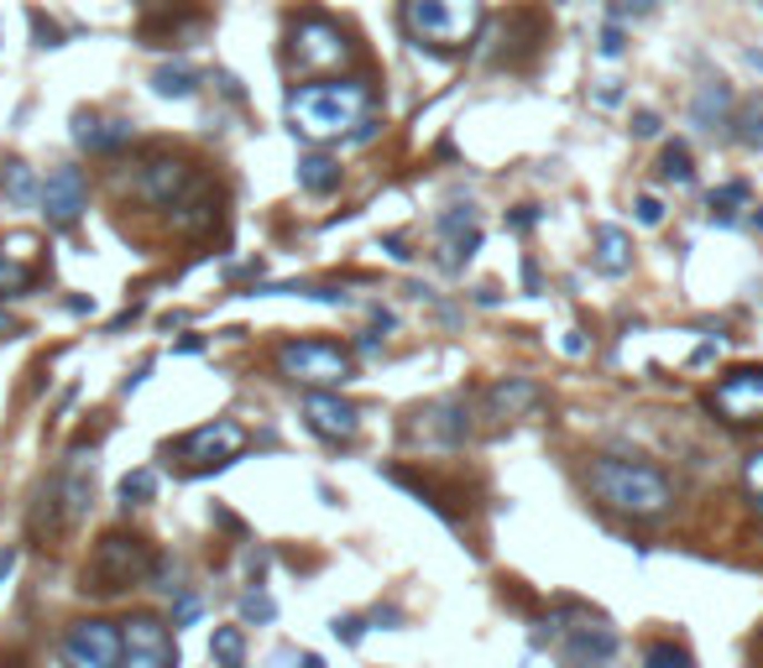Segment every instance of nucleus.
<instances>
[{
    "label": "nucleus",
    "mask_w": 763,
    "mask_h": 668,
    "mask_svg": "<svg viewBox=\"0 0 763 668\" xmlns=\"http://www.w3.org/2000/svg\"><path fill=\"white\" fill-rule=\"evenodd\" d=\"M371 110V84L366 79H330V84H298L288 94V120L298 137L309 141H335L356 137Z\"/></svg>",
    "instance_id": "obj_1"
},
{
    "label": "nucleus",
    "mask_w": 763,
    "mask_h": 668,
    "mask_svg": "<svg viewBox=\"0 0 763 668\" xmlns=\"http://www.w3.org/2000/svg\"><path fill=\"white\" fill-rule=\"evenodd\" d=\"M586 480L602 507L627 512V517H660V512H670V501H675L670 476L654 470V465H638V460H591Z\"/></svg>",
    "instance_id": "obj_2"
},
{
    "label": "nucleus",
    "mask_w": 763,
    "mask_h": 668,
    "mask_svg": "<svg viewBox=\"0 0 763 668\" xmlns=\"http://www.w3.org/2000/svg\"><path fill=\"white\" fill-rule=\"evenodd\" d=\"M137 193L152 209H168L174 225H184V230H199V225L215 220V209H209V199H205V183H199V172H194L184 157H147L137 172Z\"/></svg>",
    "instance_id": "obj_3"
},
{
    "label": "nucleus",
    "mask_w": 763,
    "mask_h": 668,
    "mask_svg": "<svg viewBox=\"0 0 763 668\" xmlns=\"http://www.w3.org/2000/svg\"><path fill=\"white\" fill-rule=\"evenodd\" d=\"M403 21L418 42L455 52L482 32V0H403Z\"/></svg>",
    "instance_id": "obj_4"
},
{
    "label": "nucleus",
    "mask_w": 763,
    "mask_h": 668,
    "mask_svg": "<svg viewBox=\"0 0 763 668\" xmlns=\"http://www.w3.org/2000/svg\"><path fill=\"white\" fill-rule=\"evenodd\" d=\"M152 569H157V559L137 532H105L100 544H95V559H89V569H85V590H95V596H121V590L147 580Z\"/></svg>",
    "instance_id": "obj_5"
},
{
    "label": "nucleus",
    "mask_w": 763,
    "mask_h": 668,
    "mask_svg": "<svg viewBox=\"0 0 763 668\" xmlns=\"http://www.w3.org/2000/svg\"><path fill=\"white\" fill-rule=\"evenodd\" d=\"M246 449V429L236 418H215V423H199L184 439L168 445V460L184 470V476H209V470H226L230 460H241Z\"/></svg>",
    "instance_id": "obj_6"
},
{
    "label": "nucleus",
    "mask_w": 763,
    "mask_h": 668,
    "mask_svg": "<svg viewBox=\"0 0 763 668\" xmlns=\"http://www.w3.org/2000/svg\"><path fill=\"white\" fill-rule=\"evenodd\" d=\"M278 371L304 387H340L356 377V356L335 340H288L278 350Z\"/></svg>",
    "instance_id": "obj_7"
},
{
    "label": "nucleus",
    "mask_w": 763,
    "mask_h": 668,
    "mask_svg": "<svg viewBox=\"0 0 763 668\" xmlns=\"http://www.w3.org/2000/svg\"><path fill=\"white\" fill-rule=\"evenodd\" d=\"M288 52H294L298 73H330L340 63H350V37L335 27L330 17H298L288 32Z\"/></svg>",
    "instance_id": "obj_8"
},
{
    "label": "nucleus",
    "mask_w": 763,
    "mask_h": 668,
    "mask_svg": "<svg viewBox=\"0 0 763 668\" xmlns=\"http://www.w3.org/2000/svg\"><path fill=\"white\" fill-rule=\"evenodd\" d=\"M121 668H178V648L168 621L157 617H131L121 621Z\"/></svg>",
    "instance_id": "obj_9"
},
{
    "label": "nucleus",
    "mask_w": 763,
    "mask_h": 668,
    "mask_svg": "<svg viewBox=\"0 0 763 668\" xmlns=\"http://www.w3.org/2000/svg\"><path fill=\"white\" fill-rule=\"evenodd\" d=\"M63 664L69 668H121V627L116 621H73L63 632Z\"/></svg>",
    "instance_id": "obj_10"
},
{
    "label": "nucleus",
    "mask_w": 763,
    "mask_h": 668,
    "mask_svg": "<svg viewBox=\"0 0 763 668\" xmlns=\"http://www.w3.org/2000/svg\"><path fill=\"white\" fill-rule=\"evenodd\" d=\"M712 412H722L727 423H763V366H743L716 381Z\"/></svg>",
    "instance_id": "obj_11"
},
{
    "label": "nucleus",
    "mask_w": 763,
    "mask_h": 668,
    "mask_svg": "<svg viewBox=\"0 0 763 668\" xmlns=\"http://www.w3.org/2000/svg\"><path fill=\"white\" fill-rule=\"evenodd\" d=\"M37 205L48 215V225H73L89 209V183L79 168H52L37 189Z\"/></svg>",
    "instance_id": "obj_12"
},
{
    "label": "nucleus",
    "mask_w": 763,
    "mask_h": 668,
    "mask_svg": "<svg viewBox=\"0 0 763 668\" xmlns=\"http://www.w3.org/2000/svg\"><path fill=\"white\" fill-rule=\"evenodd\" d=\"M408 433L414 439H424V445H466V402H455V397H439V402H424V408L414 412V423H408Z\"/></svg>",
    "instance_id": "obj_13"
},
{
    "label": "nucleus",
    "mask_w": 763,
    "mask_h": 668,
    "mask_svg": "<svg viewBox=\"0 0 763 668\" xmlns=\"http://www.w3.org/2000/svg\"><path fill=\"white\" fill-rule=\"evenodd\" d=\"M304 418H309V429L319 433V439H335V445H340V439H356V429H361V412L335 392L304 397Z\"/></svg>",
    "instance_id": "obj_14"
},
{
    "label": "nucleus",
    "mask_w": 763,
    "mask_h": 668,
    "mask_svg": "<svg viewBox=\"0 0 763 668\" xmlns=\"http://www.w3.org/2000/svg\"><path fill=\"white\" fill-rule=\"evenodd\" d=\"M37 282V240L11 236L0 240V298H17Z\"/></svg>",
    "instance_id": "obj_15"
},
{
    "label": "nucleus",
    "mask_w": 763,
    "mask_h": 668,
    "mask_svg": "<svg viewBox=\"0 0 763 668\" xmlns=\"http://www.w3.org/2000/svg\"><path fill=\"white\" fill-rule=\"evenodd\" d=\"M538 402H544V392H538L534 381H523V377H507V381H497V387H486V418H492V423L528 418Z\"/></svg>",
    "instance_id": "obj_16"
},
{
    "label": "nucleus",
    "mask_w": 763,
    "mask_h": 668,
    "mask_svg": "<svg viewBox=\"0 0 763 668\" xmlns=\"http://www.w3.org/2000/svg\"><path fill=\"white\" fill-rule=\"evenodd\" d=\"M73 141L85 147V152H121L126 141H131V120H105V116H73Z\"/></svg>",
    "instance_id": "obj_17"
},
{
    "label": "nucleus",
    "mask_w": 763,
    "mask_h": 668,
    "mask_svg": "<svg viewBox=\"0 0 763 668\" xmlns=\"http://www.w3.org/2000/svg\"><path fill=\"white\" fill-rule=\"evenodd\" d=\"M617 652V637L607 627H571V642H565V664L586 668V664H607Z\"/></svg>",
    "instance_id": "obj_18"
},
{
    "label": "nucleus",
    "mask_w": 763,
    "mask_h": 668,
    "mask_svg": "<svg viewBox=\"0 0 763 668\" xmlns=\"http://www.w3.org/2000/svg\"><path fill=\"white\" fill-rule=\"evenodd\" d=\"M627 267H633V240H627L617 225H602V230H596V272L623 277Z\"/></svg>",
    "instance_id": "obj_19"
},
{
    "label": "nucleus",
    "mask_w": 763,
    "mask_h": 668,
    "mask_svg": "<svg viewBox=\"0 0 763 668\" xmlns=\"http://www.w3.org/2000/svg\"><path fill=\"white\" fill-rule=\"evenodd\" d=\"M727 110H732V89L722 84V79H712V84H701V94H695L691 120L701 131H716V126H727Z\"/></svg>",
    "instance_id": "obj_20"
},
{
    "label": "nucleus",
    "mask_w": 763,
    "mask_h": 668,
    "mask_svg": "<svg viewBox=\"0 0 763 668\" xmlns=\"http://www.w3.org/2000/svg\"><path fill=\"white\" fill-rule=\"evenodd\" d=\"M298 189L304 193H335L340 189V162L325 152H304L298 157Z\"/></svg>",
    "instance_id": "obj_21"
},
{
    "label": "nucleus",
    "mask_w": 763,
    "mask_h": 668,
    "mask_svg": "<svg viewBox=\"0 0 763 668\" xmlns=\"http://www.w3.org/2000/svg\"><path fill=\"white\" fill-rule=\"evenodd\" d=\"M152 89L162 100H189L194 89H199V73H194L189 63H162V69L152 73Z\"/></svg>",
    "instance_id": "obj_22"
},
{
    "label": "nucleus",
    "mask_w": 763,
    "mask_h": 668,
    "mask_svg": "<svg viewBox=\"0 0 763 668\" xmlns=\"http://www.w3.org/2000/svg\"><path fill=\"white\" fill-rule=\"evenodd\" d=\"M209 652H215V664H220V668H246V637H241V627H215V637H209Z\"/></svg>",
    "instance_id": "obj_23"
},
{
    "label": "nucleus",
    "mask_w": 763,
    "mask_h": 668,
    "mask_svg": "<svg viewBox=\"0 0 763 668\" xmlns=\"http://www.w3.org/2000/svg\"><path fill=\"white\" fill-rule=\"evenodd\" d=\"M660 178H664V183H691V178H695L691 147H685V141H670V147L660 152Z\"/></svg>",
    "instance_id": "obj_24"
},
{
    "label": "nucleus",
    "mask_w": 763,
    "mask_h": 668,
    "mask_svg": "<svg viewBox=\"0 0 763 668\" xmlns=\"http://www.w3.org/2000/svg\"><path fill=\"white\" fill-rule=\"evenodd\" d=\"M0 189L11 193V199H17V205H32V199H37L32 168H27V162H6V168H0Z\"/></svg>",
    "instance_id": "obj_25"
},
{
    "label": "nucleus",
    "mask_w": 763,
    "mask_h": 668,
    "mask_svg": "<svg viewBox=\"0 0 763 668\" xmlns=\"http://www.w3.org/2000/svg\"><path fill=\"white\" fill-rule=\"evenodd\" d=\"M737 205H747V183H727V189L712 193V220L716 225H732L737 220Z\"/></svg>",
    "instance_id": "obj_26"
},
{
    "label": "nucleus",
    "mask_w": 763,
    "mask_h": 668,
    "mask_svg": "<svg viewBox=\"0 0 763 668\" xmlns=\"http://www.w3.org/2000/svg\"><path fill=\"white\" fill-rule=\"evenodd\" d=\"M737 141L743 147H763V100H747L737 110Z\"/></svg>",
    "instance_id": "obj_27"
},
{
    "label": "nucleus",
    "mask_w": 763,
    "mask_h": 668,
    "mask_svg": "<svg viewBox=\"0 0 763 668\" xmlns=\"http://www.w3.org/2000/svg\"><path fill=\"white\" fill-rule=\"evenodd\" d=\"M157 497V476L152 470H131V476L121 480V501L126 507H141V501H152Z\"/></svg>",
    "instance_id": "obj_28"
},
{
    "label": "nucleus",
    "mask_w": 763,
    "mask_h": 668,
    "mask_svg": "<svg viewBox=\"0 0 763 668\" xmlns=\"http://www.w3.org/2000/svg\"><path fill=\"white\" fill-rule=\"evenodd\" d=\"M643 668H695V658L675 642H654V648L643 652Z\"/></svg>",
    "instance_id": "obj_29"
},
{
    "label": "nucleus",
    "mask_w": 763,
    "mask_h": 668,
    "mask_svg": "<svg viewBox=\"0 0 763 668\" xmlns=\"http://www.w3.org/2000/svg\"><path fill=\"white\" fill-rule=\"evenodd\" d=\"M476 230V209L470 205H455L450 215H439V236L445 240H460V236H470Z\"/></svg>",
    "instance_id": "obj_30"
},
{
    "label": "nucleus",
    "mask_w": 763,
    "mask_h": 668,
    "mask_svg": "<svg viewBox=\"0 0 763 668\" xmlns=\"http://www.w3.org/2000/svg\"><path fill=\"white\" fill-rule=\"evenodd\" d=\"M241 617L246 621H272V617H278V606H272V596H267V590H246V596H241Z\"/></svg>",
    "instance_id": "obj_31"
},
{
    "label": "nucleus",
    "mask_w": 763,
    "mask_h": 668,
    "mask_svg": "<svg viewBox=\"0 0 763 668\" xmlns=\"http://www.w3.org/2000/svg\"><path fill=\"white\" fill-rule=\"evenodd\" d=\"M743 486H747V497H753V507L763 512V449H753L743 460Z\"/></svg>",
    "instance_id": "obj_32"
},
{
    "label": "nucleus",
    "mask_w": 763,
    "mask_h": 668,
    "mask_svg": "<svg viewBox=\"0 0 763 668\" xmlns=\"http://www.w3.org/2000/svg\"><path fill=\"white\" fill-rule=\"evenodd\" d=\"M476 246H482V230H470V236H460V240H445V267H466V261L476 257Z\"/></svg>",
    "instance_id": "obj_33"
},
{
    "label": "nucleus",
    "mask_w": 763,
    "mask_h": 668,
    "mask_svg": "<svg viewBox=\"0 0 763 668\" xmlns=\"http://www.w3.org/2000/svg\"><path fill=\"white\" fill-rule=\"evenodd\" d=\"M596 48H602V58H623V48H627L623 27H617V21H607V27H602V42H596Z\"/></svg>",
    "instance_id": "obj_34"
},
{
    "label": "nucleus",
    "mask_w": 763,
    "mask_h": 668,
    "mask_svg": "<svg viewBox=\"0 0 763 668\" xmlns=\"http://www.w3.org/2000/svg\"><path fill=\"white\" fill-rule=\"evenodd\" d=\"M330 632L340 637V642H361V637H366V617H335Z\"/></svg>",
    "instance_id": "obj_35"
},
{
    "label": "nucleus",
    "mask_w": 763,
    "mask_h": 668,
    "mask_svg": "<svg viewBox=\"0 0 763 668\" xmlns=\"http://www.w3.org/2000/svg\"><path fill=\"white\" fill-rule=\"evenodd\" d=\"M638 225H664V205L660 199H654V193H638Z\"/></svg>",
    "instance_id": "obj_36"
},
{
    "label": "nucleus",
    "mask_w": 763,
    "mask_h": 668,
    "mask_svg": "<svg viewBox=\"0 0 763 668\" xmlns=\"http://www.w3.org/2000/svg\"><path fill=\"white\" fill-rule=\"evenodd\" d=\"M32 32H37V48H58V42H63V32H58L52 21H42V17H32Z\"/></svg>",
    "instance_id": "obj_37"
},
{
    "label": "nucleus",
    "mask_w": 763,
    "mask_h": 668,
    "mask_svg": "<svg viewBox=\"0 0 763 668\" xmlns=\"http://www.w3.org/2000/svg\"><path fill=\"white\" fill-rule=\"evenodd\" d=\"M194 617H199V600H194V590H184V596H178V611H174V621H178V627H189Z\"/></svg>",
    "instance_id": "obj_38"
},
{
    "label": "nucleus",
    "mask_w": 763,
    "mask_h": 668,
    "mask_svg": "<svg viewBox=\"0 0 763 668\" xmlns=\"http://www.w3.org/2000/svg\"><path fill=\"white\" fill-rule=\"evenodd\" d=\"M633 137H660V116H654V110H638V116H633Z\"/></svg>",
    "instance_id": "obj_39"
},
{
    "label": "nucleus",
    "mask_w": 763,
    "mask_h": 668,
    "mask_svg": "<svg viewBox=\"0 0 763 668\" xmlns=\"http://www.w3.org/2000/svg\"><path fill=\"white\" fill-rule=\"evenodd\" d=\"M559 350H565V356H586V335H581V329H571V335L559 340Z\"/></svg>",
    "instance_id": "obj_40"
},
{
    "label": "nucleus",
    "mask_w": 763,
    "mask_h": 668,
    "mask_svg": "<svg viewBox=\"0 0 763 668\" xmlns=\"http://www.w3.org/2000/svg\"><path fill=\"white\" fill-rule=\"evenodd\" d=\"M596 100H602V104H617V100H623V89H617V79H602V89H596Z\"/></svg>",
    "instance_id": "obj_41"
},
{
    "label": "nucleus",
    "mask_w": 763,
    "mask_h": 668,
    "mask_svg": "<svg viewBox=\"0 0 763 668\" xmlns=\"http://www.w3.org/2000/svg\"><path fill=\"white\" fill-rule=\"evenodd\" d=\"M382 246H387V257H398V261H408V257H414V251L403 246V236H387V240H382Z\"/></svg>",
    "instance_id": "obj_42"
},
{
    "label": "nucleus",
    "mask_w": 763,
    "mask_h": 668,
    "mask_svg": "<svg viewBox=\"0 0 763 668\" xmlns=\"http://www.w3.org/2000/svg\"><path fill=\"white\" fill-rule=\"evenodd\" d=\"M371 621H377V627H398V611H393V606H377V611H371Z\"/></svg>",
    "instance_id": "obj_43"
},
{
    "label": "nucleus",
    "mask_w": 763,
    "mask_h": 668,
    "mask_svg": "<svg viewBox=\"0 0 763 668\" xmlns=\"http://www.w3.org/2000/svg\"><path fill=\"white\" fill-rule=\"evenodd\" d=\"M17 569V549H0V585H6V575Z\"/></svg>",
    "instance_id": "obj_44"
},
{
    "label": "nucleus",
    "mask_w": 763,
    "mask_h": 668,
    "mask_svg": "<svg viewBox=\"0 0 763 668\" xmlns=\"http://www.w3.org/2000/svg\"><path fill=\"white\" fill-rule=\"evenodd\" d=\"M377 329H366V335H361V340H356V350H361V356H371V350H377Z\"/></svg>",
    "instance_id": "obj_45"
},
{
    "label": "nucleus",
    "mask_w": 763,
    "mask_h": 668,
    "mask_svg": "<svg viewBox=\"0 0 763 668\" xmlns=\"http://www.w3.org/2000/svg\"><path fill=\"white\" fill-rule=\"evenodd\" d=\"M534 220H538V209H518V215H513V230H528Z\"/></svg>",
    "instance_id": "obj_46"
},
{
    "label": "nucleus",
    "mask_w": 763,
    "mask_h": 668,
    "mask_svg": "<svg viewBox=\"0 0 763 668\" xmlns=\"http://www.w3.org/2000/svg\"><path fill=\"white\" fill-rule=\"evenodd\" d=\"M304 668H325V658H314V652H309V658H304Z\"/></svg>",
    "instance_id": "obj_47"
},
{
    "label": "nucleus",
    "mask_w": 763,
    "mask_h": 668,
    "mask_svg": "<svg viewBox=\"0 0 763 668\" xmlns=\"http://www.w3.org/2000/svg\"><path fill=\"white\" fill-rule=\"evenodd\" d=\"M0 329H6V319H0Z\"/></svg>",
    "instance_id": "obj_48"
},
{
    "label": "nucleus",
    "mask_w": 763,
    "mask_h": 668,
    "mask_svg": "<svg viewBox=\"0 0 763 668\" xmlns=\"http://www.w3.org/2000/svg\"><path fill=\"white\" fill-rule=\"evenodd\" d=\"M759 225H763V215H759Z\"/></svg>",
    "instance_id": "obj_49"
}]
</instances>
